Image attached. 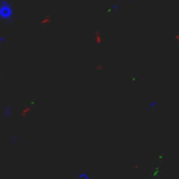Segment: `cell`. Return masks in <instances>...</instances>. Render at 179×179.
Segmentation results:
<instances>
[{
    "mask_svg": "<svg viewBox=\"0 0 179 179\" xmlns=\"http://www.w3.org/2000/svg\"><path fill=\"white\" fill-rule=\"evenodd\" d=\"M13 14L14 10L8 3L3 2L2 6H0V18L2 20H8V18H13Z\"/></svg>",
    "mask_w": 179,
    "mask_h": 179,
    "instance_id": "cell-1",
    "label": "cell"
},
{
    "mask_svg": "<svg viewBox=\"0 0 179 179\" xmlns=\"http://www.w3.org/2000/svg\"><path fill=\"white\" fill-rule=\"evenodd\" d=\"M78 178H80V179H91V178L88 176V173H87V172H81Z\"/></svg>",
    "mask_w": 179,
    "mask_h": 179,
    "instance_id": "cell-2",
    "label": "cell"
}]
</instances>
